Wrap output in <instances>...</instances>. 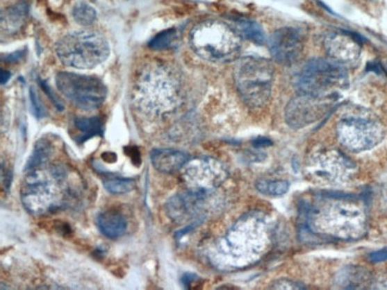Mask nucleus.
<instances>
[{
  "label": "nucleus",
  "mask_w": 387,
  "mask_h": 290,
  "mask_svg": "<svg viewBox=\"0 0 387 290\" xmlns=\"http://www.w3.org/2000/svg\"><path fill=\"white\" fill-rule=\"evenodd\" d=\"M353 198L346 194L322 195L308 208V226L324 236L359 239L366 232V216Z\"/></svg>",
  "instance_id": "obj_1"
},
{
  "label": "nucleus",
  "mask_w": 387,
  "mask_h": 290,
  "mask_svg": "<svg viewBox=\"0 0 387 290\" xmlns=\"http://www.w3.org/2000/svg\"><path fill=\"white\" fill-rule=\"evenodd\" d=\"M21 188L26 211L35 216L46 214L63 206L67 196V174L60 167L28 170Z\"/></svg>",
  "instance_id": "obj_2"
},
{
  "label": "nucleus",
  "mask_w": 387,
  "mask_h": 290,
  "mask_svg": "<svg viewBox=\"0 0 387 290\" xmlns=\"http://www.w3.org/2000/svg\"><path fill=\"white\" fill-rule=\"evenodd\" d=\"M190 44L198 56L211 62H229L241 51L242 37L238 30L218 19H208L193 26Z\"/></svg>",
  "instance_id": "obj_3"
},
{
  "label": "nucleus",
  "mask_w": 387,
  "mask_h": 290,
  "mask_svg": "<svg viewBox=\"0 0 387 290\" xmlns=\"http://www.w3.org/2000/svg\"><path fill=\"white\" fill-rule=\"evenodd\" d=\"M135 100L146 112H170L180 103L179 81L166 66H149L138 78Z\"/></svg>",
  "instance_id": "obj_4"
},
{
  "label": "nucleus",
  "mask_w": 387,
  "mask_h": 290,
  "mask_svg": "<svg viewBox=\"0 0 387 290\" xmlns=\"http://www.w3.org/2000/svg\"><path fill=\"white\" fill-rule=\"evenodd\" d=\"M233 80L240 96L249 108H263L271 98L274 67L266 58H240L233 69Z\"/></svg>",
  "instance_id": "obj_5"
},
{
  "label": "nucleus",
  "mask_w": 387,
  "mask_h": 290,
  "mask_svg": "<svg viewBox=\"0 0 387 290\" xmlns=\"http://www.w3.org/2000/svg\"><path fill=\"white\" fill-rule=\"evenodd\" d=\"M55 50L63 65L76 69L94 68L110 54L106 40L92 31L68 33L56 43Z\"/></svg>",
  "instance_id": "obj_6"
},
{
  "label": "nucleus",
  "mask_w": 387,
  "mask_h": 290,
  "mask_svg": "<svg viewBox=\"0 0 387 290\" xmlns=\"http://www.w3.org/2000/svg\"><path fill=\"white\" fill-rule=\"evenodd\" d=\"M347 83L348 74L345 66L325 58L310 60L296 78L299 93L313 96H335V89L345 87Z\"/></svg>",
  "instance_id": "obj_7"
},
{
  "label": "nucleus",
  "mask_w": 387,
  "mask_h": 290,
  "mask_svg": "<svg viewBox=\"0 0 387 290\" xmlns=\"http://www.w3.org/2000/svg\"><path fill=\"white\" fill-rule=\"evenodd\" d=\"M267 234L256 218L243 219L224 237L221 251L236 261L238 266H246L263 253L266 244Z\"/></svg>",
  "instance_id": "obj_8"
},
{
  "label": "nucleus",
  "mask_w": 387,
  "mask_h": 290,
  "mask_svg": "<svg viewBox=\"0 0 387 290\" xmlns=\"http://www.w3.org/2000/svg\"><path fill=\"white\" fill-rule=\"evenodd\" d=\"M56 86L67 99L83 110L99 108L108 94L104 83L90 75L61 71L56 76Z\"/></svg>",
  "instance_id": "obj_9"
},
{
  "label": "nucleus",
  "mask_w": 387,
  "mask_h": 290,
  "mask_svg": "<svg viewBox=\"0 0 387 290\" xmlns=\"http://www.w3.org/2000/svg\"><path fill=\"white\" fill-rule=\"evenodd\" d=\"M338 137L341 144L354 153L371 150L383 141L384 129L371 117L352 116L338 124Z\"/></svg>",
  "instance_id": "obj_10"
},
{
  "label": "nucleus",
  "mask_w": 387,
  "mask_h": 290,
  "mask_svg": "<svg viewBox=\"0 0 387 290\" xmlns=\"http://www.w3.org/2000/svg\"><path fill=\"white\" fill-rule=\"evenodd\" d=\"M334 103L335 96H313L300 93L286 106L285 121L293 129H302L323 118L329 112Z\"/></svg>",
  "instance_id": "obj_11"
},
{
  "label": "nucleus",
  "mask_w": 387,
  "mask_h": 290,
  "mask_svg": "<svg viewBox=\"0 0 387 290\" xmlns=\"http://www.w3.org/2000/svg\"><path fill=\"white\" fill-rule=\"evenodd\" d=\"M183 178L191 189L211 191L221 186L228 178V171L221 162L210 157L188 161L183 168Z\"/></svg>",
  "instance_id": "obj_12"
},
{
  "label": "nucleus",
  "mask_w": 387,
  "mask_h": 290,
  "mask_svg": "<svg viewBox=\"0 0 387 290\" xmlns=\"http://www.w3.org/2000/svg\"><path fill=\"white\" fill-rule=\"evenodd\" d=\"M304 35L296 28H281L268 40L271 55L277 62L291 66L304 51Z\"/></svg>",
  "instance_id": "obj_13"
},
{
  "label": "nucleus",
  "mask_w": 387,
  "mask_h": 290,
  "mask_svg": "<svg viewBox=\"0 0 387 290\" xmlns=\"http://www.w3.org/2000/svg\"><path fill=\"white\" fill-rule=\"evenodd\" d=\"M324 48L330 58L342 66L356 62L361 54V44L358 38L353 33L342 30L325 36Z\"/></svg>",
  "instance_id": "obj_14"
},
{
  "label": "nucleus",
  "mask_w": 387,
  "mask_h": 290,
  "mask_svg": "<svg viewBox=\"0 0 387 290\" xmlns=\"http://www.w3.org/2000/svg\"><path fill=\"white\" fill-rule=\"evenodd\" d=\"M208 193L206 191L190 189L186 193L176 195L167 203V213L175 221H183L199 214L206 203Z\"/></svg>",
  "instance_id": "obj_15"
},
{
  "label": "nucleus",
  "mask_w": 387,
  "mask_h": 290,
  "mask_svg": "<svg viewBox=\"0 0 387 290\" xmlns=\"http://www.w3.org/2000/svg\"><path fill=\"white\" fill-rule=\"evenodd\" d=\"M313 164V173L315 175L328 180L329 182H341L342 180L348 176L353 171L354 166L349 160L338 151L323 153Z\"/></svg>",
  "instance_id": "obj_16"
},
{
  "label": "nucleus",
  "mask_w": 387,
  "mask_h": 290,
  "mask_svg": "<svg viewBox=\"0 0 387 290\" xmlns=\"http://www.w3.org/2000/svg\"><path fill=\"white\" fill-rule=\"evenodd\" d=\"M150 160L155 169L171 174L183 169L185 164L190 161V156L178 150L155 149L150 153Z\"/></svg>",
  "instance_id": "obj_17"
},
{
  "label": "nucleus",
  "mask_w": 387,
  "mask_h": 290,
  "mask_svg": "<svg viewBox=\"0 0 387 290\" xmlns=\"http://www.w3.org/2000/svg\"><path fill=\"white\" fill-rule=\"evenodd\" d=\"M97 225L99 228L100 232L108 238H120L126 232L128 223L124 216L117 211H105L100 213L97 218Z\"/></svg>",
  "instance_id": "obj_18"
},
{
  "label": "nucleus",
  "mask_w": 387,
  "mask_h": 290,
  "mask_svg": "<svg viewBox=\"0 0 387 290\" xmlns=\"http://www.w3.org/2000/svg\"><path fill=\"white\" fill-rule=\"evenodd\" d=\"M28 13V5L25 3L13 5V8H8L1 15V26L3 30H15L21 26Z\"/></svg>",
  "instance_id": "obj_19"
},
{
  "label": "nucleus",
  "mask_w": 387,
  "mask_h": 290,
  "mask_svg": "<svg viewBox=\"0 0 387 290\" xmlns=\"http://www.w3.org/2000/svg\"><path fill=\"white\" fill-rule=\"evenodd\" d=\"M235 29L238 30L241 37L254 42L255 44L261 46L266 42V36H265L263 28L255 22L249 21V19H241V21L236 22Z\"/></svg>",
  "instance_id": "obj_20"
},
{
  "label": "nucleus",
  "mask_w": 387,
  "mask_h": 290,
  "mask_svg": "<svg viewBox=\"0 0 387 290\" xmlns=\"http://www.w3.org/2000/svg\"><path fill=\"white\" fill-rule=\"evenodd\" d=\"M255 187L261 194L275 198V196H281V195L286 194L290 189V183L285 180L261 178V180H258Z\"/></svg>",
  "instance_id": "obj_21"
},
{
  "label": "nucleus",
  "mask_w": 387,
  "mask_h": 290,
  "mask_svg": "<svg viewBox=\"0 0 387 290\" xmlns=\"http://www.w3.org/2000/svg\"><path fill=\"white\" fill-rule=\"evenodd\" d=\"M50 153H51V146L49 143L46 141H38L33 148V153L29 161L25 166V170L35 169V168H40V167L44 163V162L49 158Z\"/></svg>",
  "instance_id": "obj_22"
},
{
  "label": "nucleus",
  "mask_w": 387,
  "mask_h": 290,
  "mask_svg": "<svg viewBox=\"0 0 387 290\" xmlns=\"http://www.w3.org/2000/svg\"><path fill=\"white\" fill-rule=\"evenodd\" d=\"M74 124L76 129L79 130L80 133H83V137L81 139L83 142L101 133V123L96 117H93V118H75Z\"/></svg>",
  "instance_id": "obj_23"
},
{
  "label": "nucleus",
  "mask_w": 387,
  "mask_h": 290,
  "mask_svg": "<svg viewBox=\"0 0 387 290\" xmlns=\"http://www.w3.org/2000/svg\"><path fill=\"white\" fill-rule=\"evenodd\" d=\"M104 187L106 191L113 193V194H125L129 193L135 188V181L133 178H106L104 180Z\"/></svg>",
  "instance_id": "obj_24"
},
{
  "label": "nucleus",
  "mask_w": 387,
  "mask_h": 290,
  "mask_svg": "<svg viewBox=\"0 0 387 290\" xmlns=\"http://www.w3.org/2000/svg\"><path fill=\"white\" fill-rule=\"evenodd\" d=\"M341 278H346L347 282L345 288H361L363 284H366L368 280L366 270L360 269V268H348L343 270V276Z\"/></svg>",
  "instance_id": "obj_25"
},
{
  "label": "nucleus",
  "mask_w": 387,
  "mask_h": 290,
  "mask_svg": "<svg viewBox=\"0 0 387 290\" xmlns=\"http://www.w3.org/2000/svg\"><path fill=\"white\" fill-rule=\"evenodd\" d=\"M73 17L80 25H91L96 22L97 12L94 8L86 3H80L73 10Z\"/></svg>",
  "instance_id": "obj_26"
},
{
  "label": "nucleus",
  "mask_w": 387,
  "mask_h": 290,
  "mask_svg": "<svg viewBox=\"0 0 387 290\" xmlns=\"http://www.w3.org/2000/svg\"><path fill=\"white\" fill-rule=\"evenodd\" d=\"M175 40H176V31L174 29L166 30L156 35L149 42V46L154 50L167 49L173 44Z\"/></svg>",
  "instance_id": "obj_27"
},
{
  "label": "nucleus",
  "mask_w": 387,
  "mask_h": 290,
  "mask_svg": "<svg viewBox=\"0 0 387 290\" xmlns=\"http://www.w3.org/2000/svg\"><path fill=\"white\" fill-rule=\"evenodd\" d=\"M270 288L272 289H304L305 287L302 286L299 283L288 281V280H279V281H275Z\"/></svg>",
  "instance_id": "obj_28"
},
{
  "label": "nucleus",
  "mask_w": 387,
  "mask_h": 290,
  "mask_svg": "<svg viewBox=\"0 0 387 290\" xmlns=\"http://www.w3.org/2000/svg\"><path fill=\"white\" fill-rule=\"evenodd\" d=\"M368 257H370V261L372 263H380V262L387 261V248L372 253Z\"/></svg>",
  "instance_id": "obj_29"
},
{
  "label": "nucleus",
  "mask_w": 387,
  "mask_h": 290,
  "mask_svg": "<svg viewBox=\"0 0 387 290\" xmlns=\"http://www.w3.org/2000/svg\"><path fill=\"white\" fill-rule=\"evenodd\" d=\"M30 94H31V100H33V108H35V112L38 117L43 116V108H42L40 103H38V96L33 93V89H30Z\"/></svg>",
  "instance_id": "obj_30"
},
{
  "label": "nucleus",
  "mask_w": 387,
  "mask_h": 290,
  "mask_svg": "<svg viewBox=\"0 0 387 290\" xmlns=\"http://www.w3.org/2000/svg\"><path fill=\"white\" fill-rule=\"evenodd\" d=\"M10 71H5L4 69L1 71V85H5V83H8V79H10Z\"/></svg>",
  "instance_id": "obj_31"
}]
</instances>
